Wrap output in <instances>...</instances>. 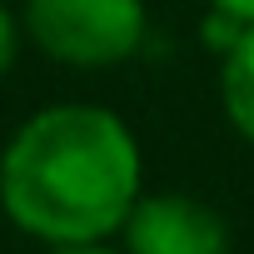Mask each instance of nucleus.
Returning <instances> with one entry per match:
<instances>
[{"instance_id":"1","label":"nucleus","mask_w":254,"mask_h":254,"mask_svg":"<svg viewBox=\"0 0 254 254\" xmlns=\"http://www.w3.org/2000/svg\"><path fill=\"white\" fill-rule=\"evenodd\" d=\"M140 199V145L100 105L30 115L0 155V209L40 244H100Z\"/></svg>"},{"instance_id":"2","label":"nucleus","mask_w":254,"mask_h":254,"mask_svg":"<svg viewBox=\"0 0 254 254\" xmlns=\"http://www.w3.org/2000/svg\"><path fill=\"white\" fill-rule=\"evenodd\" d=\"M30 40L75 70H105L145 45V0H25Z\"/></svg>"},{"instance_id":"3","label":"nucleus","mask_w":254,"mask_h":254,"mask_svg":"<svg viewBox=\"0 0 254 254\" xmlns=\"http://www.w3.org/2000/svg\"><path fill=\"white\" fill-rule=\"evenodd\" d=\"M125 254H229V224L194 194H140L120 224Z\"/></svg>"},{"instance_id":"4","label":"nucleus","mask_w":254,"mask_h":254,"mask_svg":"<svg viewBox=\"0 0 254 254\" xmlns=\"http://www.w3.org/2000/svg\"><path fill=\"white\" fill-rule=\"evenodd\" d=\"M219 100L234 135L254 145V25H239V35L224 45L219 65Z\"/></svg>"},{"instance_id":"5","label":"nucleus","mask_w":254,"mask_h":254,"mask_svg":"<svg viewBox=\"0 0 254 254\" xmlns=\"http://www.w3.org/2000/svg\"><path fill=\"white\" fill-rule=\"evenodd\" d=\"M15 50H20V30H15L10 10L0 5V75H5V70L15 65Z\"/></svg>"},{"instance_id":"6","label":"nucleus","mask_w":254,"mask_h":254,"mask_svg":"<svg viewBox=\"0 0 254 254\" xmlns=\"http://www.w3.org/2000/svg\"><path fill=\"white\" fill-rule=\"evenodd\" d=\"M214 15L234 20V25H254V0H209Z\"/></svg>"},{"instance_id":"7","label":"nucleus","mask_w":254,"mask_h":254,"mask_svg":"<svg viewBox=\"0 0 254 254\" xmlns=\"http://www.w3.org/2000/svg\"><path fill=\"white\" fill-rule=\"evenodd\" d=\"M50 254H115V249H105V244H55Z\"/></svg>"}]
</instances>
